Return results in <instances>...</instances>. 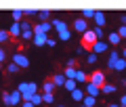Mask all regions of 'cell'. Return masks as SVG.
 <instances>
[{"instance_id":"cell-1","label":"cell","mask_w":126,"mask_h":107,"mask_svg":"<svg viewBox=\"0 0 126 107\" xmlns=\"http://www.w3.org/2000/svg\"><path fill=\"white\" fill-rule=\"evenodd\" d=\"M17 90L21 92V101H30L32 94L38 92V84H36V82H19Z\"/></svg>"},{"instance_id":"cell-2","label":"cell","mask_w":126,"mask_h":107,"mask_svg":"<svg viewBox=\"0 0 126 107\" xmlns=\"http://www.w3.org/2000/svg\"><path fill=\"white\" fill-rule=\"evenodd\" d=\"M2 103L4 105H9V107H19L21 105V92L19 90H13V92H2Z\"/></svg>"},{"instance_id":"cell-3","label":"cell","mask_w":126,"mask_h":107,"mask_svg":"<svg viewBox=\"0 0 126 107\" xmlns=\"http://www.w3.org/2000/svg\"><path fill=\"white\" fill-rule=\"evenodd\" d=\"M11 63H15L19 69H25V67H30V59H27L25 53H15V55H13V61H11Z\"/></svg>"},{"instance_id":"cell-4","label":"cell","mask_w":126,"mask_h":107,"mask_svg":"<svg viewBox=\"0 0 126 107\" xmlns=\"http://www.w3.org/2000/svg\"><path fill=\"white\" fill-rule=\"evenodd\" d=\"M88 82L101 88V86H103L105 82H107V78H105V74H103V71H93V76H88Z\"/></svg>"},{"instance_id":"cell-5","label":"cell","mask_w":126,"mask_h":107,"mask_svg":"<svg viewBox=\"0 0 126 107\" xmlns=\"http://www.w3.org/2000/svg\"><path fill=\"white\" fill-rule=\"evenodd\" d=\"M94 42H97V36L93 34V27H88V30H86L84 34H82V44H84V48H86V46L90 48V46H93Z\"/></svg>"},{"instance_id":"cell-6","label":"cell","mask_w":126,"mask_h":107,"mask_svg":"<svg viewBox=\"0 0 126 107\" xmlns=\"http://www.w3.org/2000/svg\"><path fill=\"white\" fill-rule=\"evenodd\" d=\"M107 48H109V44H107L105 40H97L93 46H90V53H94L97 57H99V55H101V53H105Z\"/></svg>"},{"instance_id":"cell-7","label":"cell","mask_w":126,"mask_h":107,"mask_svg":"<svg viewBox=\"0 0 126 107\" xmlns=\"http://www.w3.org/2000/svg\"><path fill=\"white\" fill-rule=\"evenodd\" d=\"M93 21H94V27H103V25H105V21H107V15H105L103 11H94Z\"/></svg>"},{"instance_id":"cell-8","label":"cell","mask_w":126,"mask_h":107,"mask_svg":"<svg viewBox=\"0 0 126 107\" xmlns=\"http://www.w3.org/2000/svg\"><path fill=\"white\" fill-rule=\"evenodd\" d=\"M74 30H76L78 34L82 36V34H84L86 30H88V23H86L84 19H80V17H76V19H74Z\"/></svg>"},{"instance_id":"cell-9","label":"cell","mask_w":126,"mask_h":107,"mask_svg":"<svg viewBox=\"0 0 126 107\" xmlns=\"http://www.w3.org/2000/svg\"><path fill=\"white\" fill-rule=\"evenodd\" d=\"M46 40H48L46 34H36L34 38H32V44L34 46H46Z\"/></svg>"},{"instance_id":"cell-10","label":"cell","mask_w":126,"mask_h":107,"mask_svg":"<svg viewBox=\"0 0 126 107\" xmlns=\"http://www.w3.org/2000/svg\"><path fill=\"white\" fill-rule=\"evenodd\" d=\"M84 94H90V97H99L101 94V88L99 86H94V84H90V82H86V90H84Z\"/></svg>"},{"instance_id":"cell-11","label":"cell","mask_w":126,"mask_h":107,"mask_svg":"<svg viewBox=\"0 0 126 107\" xmlns=\"http://www.w3.org/2000/svg\"><path fill=\"white\" fill-rule=\"evenodd\" d=\"M69 97L74 99V103H78V105H80V103H82V99H84V90L76 86V88H74L72 92H69Z\"/></svg>"},{"instance_id":"cell-12","label":"cell","mask_w":126,"mask_h":107,"mask_svg":"<svg viewBox=\"0 0 126 107\" xmlns=\"http://www.w3.org/2000/svg\"><path fill=\"white\" fill-rule=\"evenodd\" d=\"M50 25H53L55 31H63V30H67V23L63 21V19H50Z\"/></svg>"},{"instance_id":"cell-13","label":"cell","mask_w":126,"mask_h":107,"mask_svg":"<svg viewBox=\"0 0 126 107\" xmlns=\"http://www.w3.org/2000/svg\"><path fill=\"white\" fill-rule=\"evenodd\" d=\"M6 31H9V36H11V38H19V36H21V25L13 21V23H11V27H9Z\"/></svg>"},{"instance_id":"cell-14","label":"cell","mask_w":126,"mask_h":107,"mask_svg":"<svg viewBox=\"0 0 126 107\" xmlns=\"http://www.w3.org/2000/svg\"><path fill=\"white\" fill-rule=\"evenodd\" d=\"M118 59H120V50L111 48V50H109V59H107V69H111L113 61H118Z\"/></svg>"},{"instance_id":"cell-15","label":"cell","mask_w":126,"mask_h":107,"mask_svg":"<svg viewBox=\"0 0 126 107\" xmlns=\"http://www.w3.org/2000/svg\"><path fill=\"white\" fill-rule=\"evenodd\" d=\"M80 105H82V107H97V99L90 97V94H84V99H82Z\"/></svg>"},{"instance_id":"cell-16","label":"cell","mask_w":126,"mask_h":107,"mask_svg":"<svg viewBox=\"0 0 126 107\" xmlns=\"http://www.w3.org/2000/svg\"><path fill=\"white\" fill-rule=\"evenodd\" d=\"M118 90V86L116 84H109V82H105L103 86H101V94H113Z\"/></svg>"},{"instance_id":"cell-17","label":"cell","mask_w":126,"mask_h":107,"mask_svg":"<svg viewBox=\"0 0 126 107\" xmlns=\"http://www.w3.org/2000/svg\"><path fill=\"white\" fill-rule=\"evenodd\" d=\"M74 82H76V84H78V82H80V84H82V82H88V76H86L82 69H76V74H74Z\"/></svg>"},{"instance_id":"cell-18","label":"cell","mask_w":126,"mask_h":107,"mask_svg":"<svg viewBox=\"0 0 126 107\" xmlns=\"http://www.w3.org/2000/svg\"><path fill=\"white\" fill-rule=\"evenodd\" d=\"M50 82H53L55 88H61V86L65 84V76H63V74H57V76H53V80H50Z\"/></svg>"},{"instance_id":"cell-19","label":"cell","mask_w":126,"mask_h":107,"mask_svg":"<svg viewBox=\"0 0 126 107\" xmlns=\"http://www.w3.org/2000/svg\"><path fill=\"white\" fill-rule=\"evenodd\" d=\"M111 69L113 71H124L126 69V59H118V61H113V65H111Z\"/></svg>"},{"instance_id":"cell-20","label":"cell","mask_w":126,"mask_h":107,"mask_svg":"<svg viewBox=\"0 0 126 107\" xmlns=\"http://www.w3.org/2000/svg\"><path fill=\"white\" fill-rule=\"evenodd\" d=\"M120 36L116 34V31H109V36H107V44H111V46H116V44H120Z\"/></svg>"},{"instance_id":"cell-21","label":"cell","mask_w":126,"mask_h":107,"mask_svg":"<svg viewBox=\"0 0 126 107\" xmlns=\"http://www.w3.org/2000/svg\"><path fill=\"white\" fill-rule=\"evenodd\" d=\"M38 19H40V23H46V21H50V11H38V15H36Z\"/></svg>"},{"instance_id":"cell-22","label":"cell","mask_w":126,"mask_h":107,"mask_svg":"<svg viewBox=\"0 0 126 107\" xmlns=\"http://www.w3.org/2000/svg\"><path fill=\"white\" fill-rule=\"evenodd\" d=\"M23 42H32V38H34V31L32 30H21V36H19Z\"/></svg>"},{"instance_id":"cell-23","label":"cell","mask_w":126,"mask_h":107,"mask_svg":"<svg viewBox=\"0 0 126 107\" xmlns=\"http://www.w3.org/2000/svg\"><path fill=\"white\" fill-rule=\"evenodd\" d=\"M57 34H59V40H61V42H67L69 38H72V30H69V27H67V30H63V31H57Z\"/></svg>"},{"instance_id":"cell-24","label":"cell","mask_w":126,"mask_h":107,"mask_svg":"<svg viewBox=\"0 0 126 107\" xmlns=\"http://www.w3.org/2000/svg\"><path fill=\"white\" fill-rule=\"evenodd\" d=\"M30 103H32V105H34V107H38V105H42V94H32V97H30Z\"/></svg>"},{"instance_id":"cell-25","label":"cell","mask_w":126,"mask_h":107,"mask_svg":"<svg viewBox=\"0 0 126 107\" xmlns=\"http://www.w3.org/2000/svg\"><path fill=\"white\" fill-rule=\"evenodd\" d=\"M93 17H94V11L93 9H84L82 15H80V19H84V21H88V19H93Z\"/></svg>"},{"instance_id":"cell-26","label":"cell","mask_w":126,"mask_h":107,"mask_svg":"<svg viewBox=\"0 0 126 107\" xmlns=\"http://www.w3.org/2000/svg\"><path fill=\"white\" fill-rule=\"evenodd\" d=\"M11 15H13V21H15V23H21L23 19H25V17H23V11H19V9H17V11H13Z\"/></svg>"},{"instance_id":"cell-27","label":"cell","mask_w":126,"mask_h":107,"mask_svg":"<svg viewBox=\"0 0 126 107\" xmlns=\"http://www.w3.org/2000/svg\"><path fill=\"white\" fill-rule=\"evenodd\" d=\"M9 40H11L9 31H6V30H2V27H0V44H4V42H9Z\"/></svg>"},{"instance_id":"cell-28","label":"cell","mask_w":126,"mask_h":107,"mask_svg":"<svg viewBox=\"0 0 126 107\" xmlns=\"http://www.w3.org/2000/svg\"><path fill=\"white\" fill-rule=\"evenodd\" d=\"M93 34L97 36V40H103V36H105V30H103V27H93Z\"/></svg>"},{"instance_id":"cell-29","label":"cell","mask_w":126,"mask_h":107,"mask_svg":"<svg viewBox=\"0 0 126 107\" xmlns=\"http://www.w3.org/2000/svg\"><path fill=\"white\" fill-rule=\"evenodd\" d=\"M97 59H99V57H97L94 53H86V63H88V65H94Z\"/></svg>"},{"instance_id":"cell-30","label":"cell","mask_w":126,"mask_h":107,"mask_svg":"<svg viewBox=\"0 0 126 107\" xmlns=\"http://www.w3.org/2000/svg\"><path fill=\"white\" fill-rule=\"evenodd\" d=\"M42 103H55V94L53 92H44L42 94Z\"/></svg>"},{"instance_id":"cell-31","label":"cell","mask_w":126,"mask_h":107,"mask_svg":"<svg viewBox=\"0 0 126 107\" xmlns=\"http://www.w3.org/2000/svg\"><path fill=\"white\" fill-rule=\"evenodd\" d=\"M63 88L67 90V92H72V90L76 88V82H74V80H65V84H63Z\"/></svg>"},{"instance_id":"cell-32","label":"cell","mask_w":126,"mask_h":107,"mask_svg":"<svg viewBox=\"0 0 126 107\" xmlns=\"http://www.w3.org/2000/svg\"><path fill=\"white\" fill-rule=\"evenodd\" d=\"M42 90H44V92H53V90H55V86H53V82H50V80H46L44 84H42Z\"/></svg>"},{"instance_id":"cell-33","label":"cell","mask_w":126,"mask_h":107,"mask_svg":"<svg viewBox=\"0 0 126 107\" xmlns=\"http://www.w3.org/2000/svg\"><path fill=\"white\" fill-rule=\"evenodd\" d=\"M38 15V9H25L23 11V17H36Z\"/></svg>"},{"instance_id":"cell-34","label":"cell","mask_w":126,"mask_h":107,"mask_svg":"<svg viewBox=\"0 0 126 107\" xmlns=\"http://www.w3.org/2000/svg\"><path fill=\"white\" fill-rule=\"evenodd\" d=\"M118 36H120V40H126V25H120L118 27V31H116Z\"/></svg>"},{"instance_id":"cell-35","label":"cell","mask_w":126,"mask_h":107,"mask_svg":"<svg viewBox=\"0 0 126 107\" xmlns=\"http://www.w3.org/2000/svg\"><path fill=\"white\" fill-rule=\"evenodd\" d=\"M19 71V67L15 65V63H9V65H6V74H17Z\"/></svg>"},{"instance_id":"cell-36","label":"cell","mask_w":126,"mask_h":107,"mask_svg":"<svg viewBox=\"0 0 126 107\" xmlns=\"http://www.w3.org/2000/svg\"><path fill=\"white\" fill-rule=\"evenodd\" d=\"M76 55H78V57H82V55H86V48H84V46H78V48H76Z\"/></svg>"},{"instance_id":"cell-37","label":"cell","mask_w":126,"mask_h":107,"mask_svg":"<svg viewBox=\"0 0 126 107\" xmlns=\"http://www.w3.org/2000/svg\"><path fill=\"white\" fill-rule=\"evenodd\" d=\"M46 46H50V48L57 46V40H55V38H48V40H46Z\"/></svg>"},{"instance_id":"cell-38","label":"cell","mask_w":126,"mask_h":107,"mask_svg":"<svg viewBox=\"0 0 126 107\" xmlns=\"http://www.w3.org/2000/svg\"><path fill=\"white\" fill-rule=\"evenodd\" d=\"M65 67H74V69H78V67H76V59H69V61H67V65H65Z\"/></svg>"},{"instance_id":"cell-39","label":"cell","mask_w":126,"mask_h":107,"mask_svg":"<svg viewBox=\"0 0 126 107\" xmlns=\"http://www.w3.org/2000/svg\"><path fill=\"white\" fill-rule=\"evenodd\" d=\"M118 105H120V107H126V94H122V97H120V103H118Z\"/></svg>"},{"instance_id":"cell-40","label":"cell","mask_w":126,"mask_h":107,"mask_svg":"<svg viewBox=\"0 0 126 107\" xmlns=\"http://www.w3.org/2000/svg\"><path fill=\"white\" fill-rule=\"evenodd\" d=\"M4 59H6V53H4V48H2V46H0V63L4 61Z\"/></svg>"},{"instance_id":"cell-41","label":"cell","mask_w":126,"mask_h":107,"mask_svg":"<svg viewBox=\"0 0 126 107\" xmlns=\"http://www.w3.org/2000/svg\"><path fill=\"white\" fill-rule=\"evenodd\" d=\"M120 23H122V25H126V13L120 15Z\"/></svg>"},{"instance_id":"cell-42","label":"cell","mask_w":126,"mask_h":107,"mask_svg":"<svg viewBox=\"0 0 126 107\" xmlns=\"http://www.w3.org/2000/svg\"><path fill=\"white\" fill-rule=\"evenodd\" d=\"M19 107H34V105H32L30 101H23V105H19Z\"/></svg>"},{"instance_id":"cell-43","label":"cell","mask_w":126,"mask_h":107,"mask_svg":"<svg viewBox=\"0 0 126 107\" xmlns=\"http://www.w3.org/2000/svg\"><path fill=\"white\" fill-rule=\"evenodd\" d=\"M120 57H122V59H126V46H124V48H122V53H120Z\"/></svg>"},{"instance_id":"cell-44","label":"cell","mask_w":126,"mask_h":107,"mask_svg":"<svg viewBox=\"0 0 126 107\" xmlns=\"http://www.w3.org/2000/svg\"><path fill=\"white\" fill-rule=\"evenodd\" d=\"M107 107H120V105H118V103H109Z\"/></svg>"},{"instance_id":"cell-45","label":"cell","mask_w":126,"mask_h":107,"mask_svg":"<svg viewBox=\"0 0 126 107\" xmlns=\"http://www.w3.org/2000/svg\"><path fill=\"white\" fill-rule=\"evenodd\" d=\"M57 107H65V105H57Z\"/></svg>"},{"instance_id":"cell-46","label":"cell","mask_w":126,"mask_h":107,"mask_svg":"<svg viewBox=\"0 0 126 107\" xmlns=\"http://www.w3.org/2000/svg\"><path fill=\"white\" fill-rule=\"evenodd\" d=\"M0 69H2V63H0Z\"/></svg>"},{"instance_id":"cell-47","label":"cell","mask_w":126,"mask_h":107,"mask_svg":"<svg viewBox=\"0 0 126 107\" xmlns=\"http://www.w3.org/2000/svg\"><path fill=\"white\" fill-rule=\"evenodd\" d=\"M76 107H82V105H76Z\"/></svg>"},{"instance_id":"cell-48","label":"cell","mask_w":126,"mask_h":107,"mask_svg":"<svg viewBox=\"0 0 126 107\" xmlns=\"http://www.w3.org/2000/svg\"><path fill=\"white\" fill-rule=\"evenodd\" d=\"M124 86H126V80H124Z\"/></svg>"}]
</instances>
